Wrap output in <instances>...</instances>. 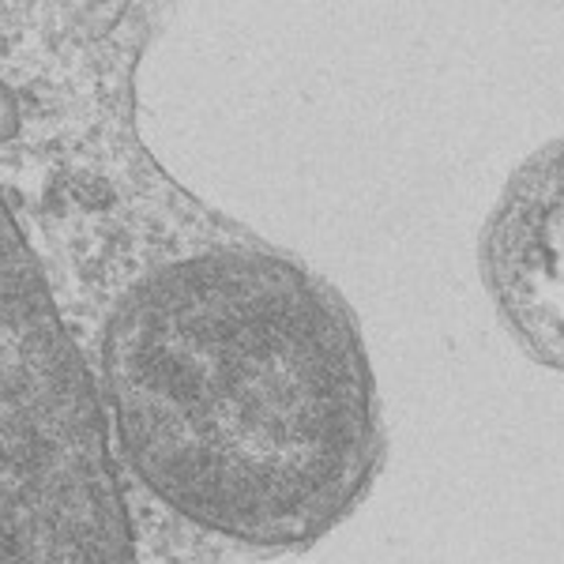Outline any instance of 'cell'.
<instances>
[{"instance_id": "1", "label": "cell", "mask_w": 564, "mask_h": 564, "mask_svg": "<svg viewBox=\"0 0 564 564\" xmlns=\"http://www.w3.org/2000/svg\"><path fill=\"white\" fill-rule=\"evenodd\" d=\"M102 414L162 505L263 553L335 531L388 452L350 305L263 245L170 260L135 282L102 335Z\"/></svg>"}, {"instance_id": "2", "label": "cell", "mask_w": 564, "mask_h": 564, "mask_svg": "<svg viewBox=\"0 0 564 564\" xmlns=\"http://www.w3.org/2000/svg\"><path fill=\"white\" fill-rule=\"evenodd\" d=\"M481 275L523 350L564 372V140L505 185L481 234Z\"/></svg>"}]
</instances>
